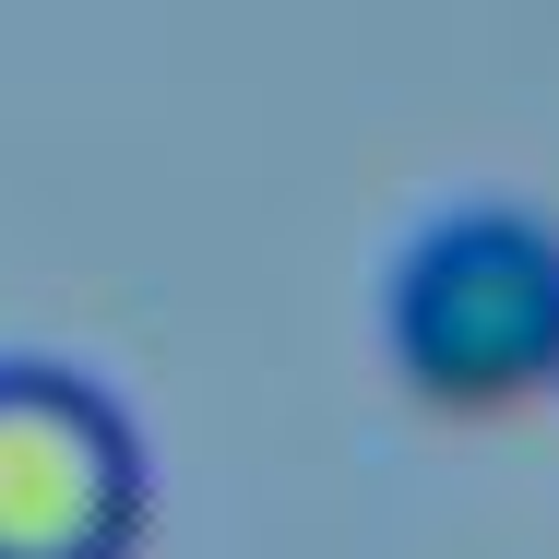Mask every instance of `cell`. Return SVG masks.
Listing matches in <instances>:
<instances>
[{
    "instance_id": "cell-1",
    "label": "cell",
    "mask_w": 559,
    "mask_h": 559,
    "mask_svg": "<svg viewBox=\"0 0 559 559\" xmlns=\"http://www.w3.org/2000/svg\"><path fill=\"white\" fill-rule=\"evenodd\" d=\"M381 334L417 405L441 417H512L536 405L559 369V238L512 203H464L417 226V250L393 262Z\"/></svg>"
},
{
    "instance_id": "cell-2",
    "label": "cell",
    "mask_w": 559,
    "mask_h": 559,
    "mask_svg": "<svg viewBox=\"0 0 559 559\" xmlns=\"http://www.w3.org/2000/svg\"><path fill=\"white\" fill-rule=\"evenodd\" d=\"M155 524V464L84 369L0 357V559H131Z\"/></svg>"
},
{
    "instance_id": "cell-3",
    "label": "cell",
    "mask_w": 559,
    "mask_h": 559,
    "mask_svg": "<svg viewBox=\"0 0 559 559\" xmlns=\"http://www.w3.org/2000/svg\"><path fill=\"white\" fill-rule=\"evenodd\" d=\"M548 393H559V369H548Z\"/></svg>"
}]
</instances>
